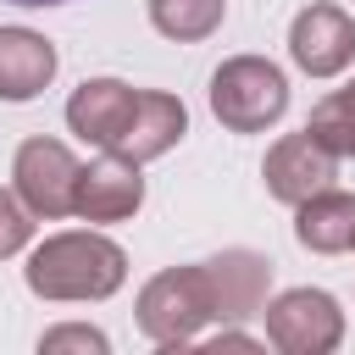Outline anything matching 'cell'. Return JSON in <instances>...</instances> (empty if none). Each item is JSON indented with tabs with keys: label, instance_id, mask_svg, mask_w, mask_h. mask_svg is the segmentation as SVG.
<instances>
[{
	"label": "cell",
	"instance_id": "1",
	"mask_svg": "<svg viewBox=\"0 0 355 355\" xmlns=\"http://www.w3.org/2000/svg\"><path fill=\"white\" fill-rule=\"evenodd\" d=\"M22 283L33 300L50 305H94L128 283V250L94 227H67L28 250Z\"/></svg>",
	"mask_w": 355,
	"mask_h": 355
},
{
	"label": "cell",
	"instance_id": "2",
	"mask_svg": "<svg viewBox=\"0 0 355 355\" xmlns=\"http://www.w3.org/2000/svg\"><path fill=\"white\" fill-rule=\"evenodd\" d=\"M139 333L161 349H189L194 338H205V327L216 322V294L205 277V261L194 266H166L139 288Z\"/></svg>",
	"mask_w": 355,
	"mask_h": 355
},
{
	"label": "cell",
	"instance_id": "3",
	"mask_svg": "<svg viewBox=\"0 0 355 355\" xmlns=\"http://www.w3.org/2000/svg\"><path fill=\"white\" fill-rule=\"evenodd\" d=\"M288 111V78L266 55H227L211 72V116L227 133H266Z\"/></svg>",
	"mask_w": 355,
	"mask_h": 355
},
{
	"label": "cell",
	"instance_id": "4",
	"mask_svg": "<svg viewBox=\"0 0 355 355\" xmlns=\"http://www.w3.org/2000/svg\"><path fill=\"white\" fill-rule=\"evenodd\" d=\"M266 344L283 355H333L344 344V311L327 288H283L261 305Z\"/></svg>",
	"mask_w": 355,
	"mask_h": 355
},
{
	"label": "cell",
	"instance_id": "5",
	"mask_svg": "<svg viewBox=\"0 0 355 355\" xmlns=\"http://www.w3.org/2000/svg\"><path fill=\"white\" fill-rule=\"evenodd\" d=\"M78 155L61 139H22L11 155V189L33 211V222H61L72 216V183H78Z\"/></svg>",
	"mask_w": 355,
	"mask_h": 355
},
{
	"label": "cell",
	"instance_id": "6",
	"mask_svg": "<svg viewBox=\"0 0 355 355\" xmlns=\"http://www.w3.org/2000/svg\"><path fill=\"white\" fill-rule=\"evenodd\" d=\"M139 205H144V172H139V161L100 150L89 166H78L72 216H83V222H128V216H139Z\"/></svg>",
	"mask_w": 355,
	"mask_h": 355
},
{
	"label": "cell",
	"instance_id": "7",
	"mask_svg": "<svg viewBox=\"0 0 355 355\" xmlns=\"http://www.w3.org/2000/svg\"><path fill=\"white\" fill-rule=\"evenodd\" d=\"M288 55L305 78H338L355 61V17L344 6H305L288 22Z\"/></svg>",
	"mask_w": 355,
	"mask_h": 355
},
{
	"label": "cell",
	"instance_id": "8",
	"mask_svg": "<svg viewBox=\"0 0 355 355\" xmlns=\"http://www.w3.org/2000/svg\"><path fill=\"white\" fill-rule=\"evenodd\" d=\"M261 178H266V194H272L277 205H300V200H311L316 189H327V183L338 178V155L322 150V144L300 128V133H283V139L266 150Z\"/></svg>",
	"mask_w": 355,
	"mask_h": 355
},
{
	"label": "cell",
	"instance_id": "9",
	"mask_svg": "<svg viewBox=\"0 0 355 355\" xmlns=\"http://www.w3.org/2000/svg\"><path fill=\"white\" fill-rule=\"evenodd\" d=\"M205 277H211V294H216V327L222 322H250V316H261V305L272 294V255H261L250 244H233V250L205 261Z\"/></svg>",
	"mask_w": 355,
	"mask_h": 355
},
{
	"label": "cell",
	"instance_id": "10",
	"mask_svg": "<svg viewBox=\"0 0 355 355\" xmlns=\"http://www.w3.org/2000/svg\"><path fill=\"white\" fill-rule=\"evenodd\" d=\"M183 133H189L183 100L166 94V89H139V94H133V111H128V128H122V139L111 144V155H128V161L144 166V161H161Z\"/></svg>",
	"mask_w": 355,
	"mask_h": 355
},
{
	"label": "cell",
	"instance_id": "11",
	"mask_svg": "<svg viewBox=\"0 0 355 355\" xmlns=\"http://www.w3.org/2000/svg\"><path fill=\"white\" fill-rule=\"evenodd\" d=\"M55 67H61V55L39 28H22V22L0 28V100L6 105L39 100L55 83Z\"/></svg>",
	"mask_w": 355,
	"mask_h": 355
},
{
	"label": "cell",
	"instance_id": "12",
	"mask_svg": "<svg viewBox=\"0 0 355 355\" xmlns=\"http://www.w3.org/2000/svg\"><path fill=\"white\" fill-rule=\"evenodd\" d=\"M133 83H122V78H83L78 89H72V100H67V128L83 139V144H94V150H111L116 139H122V128H128V111H133Z\"/></svg>",
	"mask_w": 355,
	"mask_h": 355
},
{
	"label": "cell",
	"instance_id": "13",
	"mask_svg": "<svg viewBox=\"0 0 355 355\" xmlns=\"http://www.w3.org/2000/svg\"><path fill=\"white\" fill-rule=\"evenodd\" d=\"M294 239L311 255H344V250H355V194H344V189L327 183L311 200H300L294 205Z\"/></svg>",
	"mask_w": 355,
	"mask_h": 355
},
{
	"label": "cell",
	"instance_id": "14",
	"mask_svg": "<svg viewBox=\"0 0 355 355\" xmlns=\"http://www.w3.org/2000/svg\"><path fill=\"white\" fill-rule=\"evenodd\" d=\"M222 17H227V0H150V28L178 44L211 39L222 28Z\"/></svg>",
	"mask_w": 355,
	"mask_h": 355
},
{
	"label": "cell",
	"instance_id": "15",
	"mask_svg": "<svg viewBox=\"0 0 355 355\" xmlns=\"http://www.w3.org/2000/svg\"><path fill=\"white\" fill-rule=\"evenodd\" d=\"M305 133H311L322 150H333L338 161H355V78H349L344 89H333V94L316 100Z\"/></svg>",
	"mask_w": 355,
	"mask_h": 355
},
{
	"label": "cell",
	"instance_id": "16",
	"mask_svg": "<svg viewBox=\"0 0 355 355\" xmlns=\"http://www.w3.org/2000/svg\"><path fill=\"white\" fill-rule=\"evenodd\" d=\"M33 244V211L17 200V189H0V261L22 255Z\"/></svg>",
	"mask_w": 355,
	"mask_h": 355
},
{
	"label": "cell",
	"instance_id": "17",
	"mask_svg": "<svg viewBox=\"0 0 355 355\" xmlns=\"http://www.w3.org/2000/svg\"><path fill=\"white\" fill-rule=\"evenodd\" d=\"M39 349H44V355H67V349L105 355L111 338H105L100 327H89V322H61V327H44V333H39Z\"/></svg>",
	"mask_w": 355,
	"mask_h": 355
},
{
	"label": "cell",
	"instance_id": "18",
	"mask_svg": "<svg viewBox=\"0 0 355 355\" xmlns=\"http://www.w3.org/2000/svg\"><path fill=\"white\" fill-rule=\"evenodd\" d=\"M6 6H28V11H39V6H67V0H6Z\"/></svg>",
	"mask_w": 355,
	"mask_h": 355
}]
</instances>
